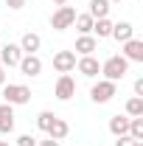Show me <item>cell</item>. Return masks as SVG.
Masks as SVG:
<instances>
[{
  "mask_svg": "<svg viewBox=\"0 0 143 146\" xmlns=\"http://www.w3.org/2000/svg\"><path fill=\"white\" fill-rule=\"evenodd\" d=\"M126 70H129V62H126L121 54H112L109 59L101 62V76H104L107 82H121L126 76Z\"/></svg>",
  "mask_w": 143,
  "mask_h": 146,
  "instance_id": "cell-1",
  "label": "cell"
},
{
  "mask_svg": "<svg viewBox=\"0 0 143 146\" xmlns=\"http://www.w3.org/2000/svg\"><path fill=\"white\" fill-rule=\"evenodd\" d=\"M3 98H6V104H11V107L28 104V101H31V87H28V84H3Z\"/></svg>",
  "mask_w": 143,
  "mask_h": 146,
  "instance_id": "cell-2",
  "label": "cell"
},
{
  "mask_svg": "<svg viewBox=\"0 0 143 146\" xmlns=\"http://www.w3.org/2000/svg\"><path fill=\"white\" fill-rule=\"evenodd\" d=\"M115 93H118V82H107V79H101V82H95L93 87H90V98L95 101V104H107L115 98Z\"/></svg>",
  "mask_w": 143,
  "mask_h": 146,
  "instance_id": "cell-3",
  "label": "cell"
},
{
  "mask_svg": "<svg viewBox=\"0 0 143 146\" xmlns=\"http://www.w3.org/2000/svg\"><path fill=\"white\" fill-rule=\"evenodd\" d=\"M73 20H76V9L73 6H56L54 17H51V28L54 31H65V28H70Z\"/></svg>",
  "mask_w": 143,
  "mask_h": 146,
  "instance_id": "cell-4",
  "label": "cell"
},
{
  "mask_svg": "<svg viewBox=\"0 0 143 146\" xmlns=\"http://www.w3.org/2000/svg\"><path fill=\"white\" fill-rule=\"evenodd\" d=\"M54 96L59 98V101H70L73 96H76V79H73L70 73H59L56 87H54Z\"/></svg>",
  "mask_w": 143,
  "mask_h": 146,
  "instance_id": "cell-5",
  "label": "cell"
},
{
  "mask_svg": "<svg viewBox=\"0 0 143 146\" xmlns=\"http://www.w3.org/2000/svg\"><path fill=\"white\" fill-rule=\"evenodd\" d=\"M20 73L23 76H28V79H34V76H39L42 73V59L36 54H23V59H20Z\"/></svg>",
  "mask_w": 143,
  "mask_h": 146,
  "instance_id": "cell-6",
  "label": "cell"
},
{
  "mask_svg": "<svg viewBox=\"0 0 143 146\" xmlns=\"http://www.w3.org/2000/svg\"><path fill=\"white\" fill-rule=\"evenodd\" d=\"M20 59H23L20 45H14V42H6V45L0 48V65H3V68H17Z\"/></svg>",
  "mask_w": 143,
  "mask_h": 146,
  "instance_id": "cell-7",
  "label": "cell"
},
{
  "mask_svg": "<svg viewBox=\"0 0 143 146\" xmlns=\"http://www.w3.org/2000/svg\"><path fill=\"white\" fill-rule=\"evenodd\" d=\"M54 68H56V73L76 70V51H56L54 54Z\"/></svg>",
  "mask_w": 143,
  "mask_h": 146,
  "instance_id": "cell-8",
  "label": "cell"
},
{
  "mask_svg": "<svg viewBox=\"0 0 143 146\" xmlns=\"http://www.w3.org/2000/svg\"><path fill=\"white\" fill-rule=\"evenodd\" d=\"M76 70L81 76H87V79H95L101 73V62L95 56H81V59H76Z\"/></svg>",
  "mask_w": 143,
  "mask_h": 146,
  "instance_id": "cell-9",
  "label": "cell"
},
{
  "mask_svg": "<svg viewBox=\"0 0 143 146\" xmlns=\"http://www.w3.org/2000/svg\"><path fill=\"white\" fill-rule=\"evenodd\" d=\"M124 45V51H121V56H124L126 62H143V42L140 39H126V42H121Z\"/></svg>",
  "mask_w": 143,
  "mask_h": 146,
  "instance_id": "cell-10",
  "label": "cell"
},
{
  "mask_svg": "<svg viewBox=\"0 0 143 146\" xmlns=\"http://www.w3.org/2000/svg\"><path fill=\"white\" fill-rule=\"evenodd\" d=\"M73 51H76L79 56H93V51H98V39H95L93 34H79Z\"/></svg>",
  "mask_w": 143,
  "mask_h": 146,
  "instance_id": "cell-11",
  "label": "cell"
},
{
  "mask_svg": "<svg viewBox=\"0 0 143 146\" xmlns=\"http://www.w3.org/2000/svg\"><path fill=\"white\" fill-rule=\"evenodd\" d=\"M14 132V107L11 104H0V135H9Z\"/></svg>",
  "mask_w": 143,
  "mask_h": 146,
  "instance_id": "cell-12",
  "label": "cell"
},
{
  "mask_svg": "<svg viewBox=\"0 0 143 146\" xmlns=\"http://www.w3.org/2000/svg\"><path fill=\"white\" fill-rule=\"evenodd\" d=\"M112 39H118V42H126V39H132V36H135V25H132V23H112Z\"/></svg>",
  "mask_w": 143,
  "mask_h": 146,
  "instance_id": "cell-13",
  "label": "cell"
},
{
  "mask_svg": "<svg viewBox=\"0 0 143 146\" xmlns=\"http://www.w3.org/2000/svg\"><path fill=\"white\" fill-rule=\"evenodd\" d=\"M39 45H42V39H39V34H34V31L23 34V39H20V51H23V54H36Z\"/></svg>",
  "mask_w": 143,
  "mask_h": 146,
  "instance_id": "cell-14",
  "label": "cell"
},
{
  "mask_svg": "<svg viewBox=\"0 0 143 146\" xmlns=\"http://www.w3.org/2000/svg\"><path fill=\"white\" fill-rule=\"evenodd\" d=\"M68 132H70L68 121L56 115V118H54V124H51V129H48V138H54V141H65V138H68Z\"/></svg>",
  "mask_w": 143,
  "mask_h": 146,
  "instance_id": "cell-15",
  "label": "cell"
},
{
  "mask_svg": "<svg viewBox=\"0 0 143 146\" xmlns=\"http://www.w3.org/2000/svg\"><path fill=\"white\" fill-rule=\"evenodd\" d=\"M109 0H90V9H87V14L93 20H101V17H107L109 14Z\"/></svg>",
  "mask_w": 143,
  "mask_h": 146,
  "instance_id": "cell-16",
  "label": "cell"
},
{
  "mask_svg": "<svg viewBox=\"0 0 143 146\" xmlns=\"http://www.w3.org/2000/svg\"><path fill=\"white\" fill-rule=\"evenodd\" d=\"M109 132L118 138V135H126L129 132V115H112L109 118Z\"/></svg>",
  "mask_w": 143,
  "mask_h": 146,
  "instance_id": "cell-17",
  "label": "cell"
},
{
  "mask_svg": "<svg viewBox=\"0 0 143 146\" xmlns=\"http://www.w3.org/2000/svg\"><path fill=\"white\" fill-rule=\"evenodd\" d=\"M109 34H112V20L109 17H101V20L93 23V36L95 39H107Z\"/></svg>",
  "mask_w": 143,
  "mask_h": 146,
  "instance_id": "cell-18",
  "label": "cell"
},
{
  "mask_svg": "<svg viewBox=\"0 0 143 146\" xmlns=\"http://www.w3.org/2000/svg\"><path fill=\"white\" fill-rule=\"evenodd\" d=\"M93 23H95V20L90 17L87 11H84V14H76V20H73V25H76L79 34H93Z\"/></svg>",
  "mask_w": 143,
  "mask_h": 146,
  "instance_id": "cell-19",
  "label": "cell"
},
{
  "mask_svg": "<svg viewBox=\"0 0 143 146\" xmlns=\"http://www.w3.org/2000/svg\"><path fill=\"white\" fill-rule=\"evenodd\" d=\"M126 115H129V118H140L143 115V98L140 96H132V98L126 101Z\"/></svg>",
  "mask_w": 143,
  "mask_h": 146,
  "instance_id": "cell-20",
  "label": "cell"
},
{
  "mask_svg": "<svg viewBox=\"0 0 143 146\" xmlns=\"http://www.w3.org/2000/svg\"><path fill=\"white\" fill-rule=\"evenodd\" d=\"M126 135L135 138V141H143V115L140 118H129V132Z\"/></svg>",
  "mask_w": 143,
  "mask_h": 146,
  "instance_id": "cell-21",
  "label": "cell"
},
{
  "mask_svg": "<svg viewBox=\"0 0 143 146\" xmlns=\"http://www.w3.org/2000/svg\"><path fill=\"white\" fill-rule=\"evenodd\" d=\"M54 112H51V110H42V112H39V115H36V127L42 129V132H48V129H51V124H54Z\"/></svg>",
  "mask_w": 143,
  "mask_h": 146,
  "instance_id": "cell-22",
  "label": "cell"
},
{
  "mask_svg": "<svg viewBox=\"0 0 143 146\" xmlns=\"http://www.w3.org/2000/svg\"><path fill=\"white\" fill-rule=\"evenodd\" d=\"M17 146H36V138H34V135H20Z\"/></svg>",
  "mask_w": 143,
  "mask_h": 146,
  "instance_id": "cell-23",
  "label": "cell"
},
{
  "mask_svg": "<svg viewBox=\"0 0 143 146\" xmlns=\"http://www.w3.org/2000/svg\"><path fill=\"white\" fill-rule=\"evenodd\" d=\"M138 141L135 138H129V135H118V141H115V146H135Z\"/></svg>",
  "mask_w": 143,
  "mask_h": 146,
  "instance_id": "cell-24",
  "label": "cell"
},
{
  "mask_svg": "<svg viewBox=\"0 0 143 146\" xmlns=\"http://www.w3.org/2000/svg\"><path fill=\"white\" fill-rule=\"evenodd\" d=\"M25 3H28V0H6V6H9V9H23Z\"/></svg>",
  "mask_w": 143,
  "mask_h": 146,
  "instance_id": "cell-25",
  "label": "cell"
},
{
  "mask_svg": "<svg viewBox=\"0 0 143 146\" xmlns=\"http://www.w3.org/2000/svg\"><path fill=\"white\" fill-rule=\"evenodd\" d=\"M135 96H140V98H143V76H140V79H135Z\"/></svg>",
  "mask_w": 143,
  "mask_h": 146,
  "instance_id": "cell-26",
  "label": "cell"
},
{
  "mask_svg": "<svg viewBox=\"0 0 143 146\" xmlns=\"http://www.w3.org/2000/svg\"><path fill=\"white\" fill-rule=\"evenodd\" d=\"M36 146H62V143L54 141V138H45V141H36Z\"/></svg>",
  "mask_w": 143,
  "mask_h": 146,
  "instance_id": "cell-27",
  "label": "cell"
},
{
  "mask_svg": "<svg viewBox=\"0 0 143 146\" xmlns=\"http://www.w3.org/2000/svg\"><path fill=\"white\" fill-rule=\"evenodd\" d=\"M3 84H6V68L0 65V87H3Z\"/></svg>",
  "mask_w": 143,
  "mask_h": 146,
  "instance_id": "cell-28",
  "label": "cell"
},
{
  "mask_svg": "<svg viewBox=\"0 0 143 146\" xmlns=\"http://www.w3.org/2000/svg\"><path fill=\"white\" fill-rule=\"evenodd\" d=\"M54 6H68V0H54Z\"/></svg>",
  "mask_w": 143,
  "mask_h": 146,
  "instance_id": "cell-29",
  "label": "cell"
},
{
  "mask_svg": "<svg viewBox=\"0 0 143 146\" xmlns=\"http://www.w3.org/2000/svg\"><path fill=\"white\" fill-rule=\"evenodd\" d=\"M0 146H11V143H9V141H0Z\"/></svg>",
  "mask_w": 143,
  "mask_h": 146,
  "instance_id": "cell-30",
  "label": "cell"
},
{
  "mask_svg": "<svg viewBox=\"0 0 143 146\" xmlns=\"http://www.w3.org/2000/svg\"><path fill=\"white\" fill-rule=\"evenodd\" d=\"M135 146H143V141H138V143H135Z\"/></svg>",
  "mask_w": 143,
  "mask_h": 146,
  "instance_id": "cell-31",
  "label": "cell"
},
{
  "mask_svg": "<svg viewBox=\"0 0 143 146\" xmlns=\"http://www.w3.org/2000/svg\"><path fill=\"white\" fill-rule=\"evenodd\" d=\"M109 3H121V0H109Z\"/></svg>",
  "mask_w": 143,
  "mask_h": 146,
  "instance_id": "cell-32",
  "label": "cell"
}]
</instances>
